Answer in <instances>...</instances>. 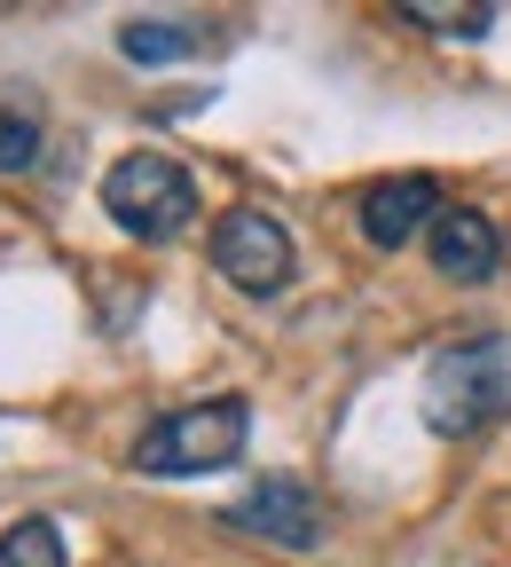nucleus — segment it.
I'll list each match as a JSON object with an SVG mask.
<instances>
[{
	"instance_id": "nucleus-1",
	"label": "nucleus",
	"mask_w": 511,
	"mask_h": 567,
	"mask_svg": "<svg viewBox=\"0 0 511 567\" xmlns=\"http://www.w3.org/2000/svg\"><path fill=\"white\" fill-rule=\"evenodd\" d=\"M244 434H252V410L244 394H205V402H181L166 417L142 425L134 442V473L150 481H189V473H221L244 457Z\"/></svg>"
},
{
	"instance_id": "nucleus-2",
	"label": "nucleus",
	"mask_w": 511,
	"mask_h": 567,
	"mask_svg": "<svg viewBox=\"0 0 511 567\" xmlns=\"http://www.w3.org/2000/svg\"><path fill=\"white\" fill-rule=\"evenodd\" d=\"M496 417H511V331L432 354L425 363V425L432 434H480Z\"/></svg>"
},
{
	"instance_id": "nucleus-3",
	"label": "nucleus",
	"mask_w": 511,
	"mask_h": 567,
	"mask_svg": "<svg viewBox=\"0 0 511 567\" xmlns=\"http://www.w3.org/2000/svg\"><path fill=\"white\" fill-rule=\"evenodd\" d=\"M103 213H111L126 237L166 245V237H181V229L197 221V182H189V166L166 158V151H126V158L103 174Z\"/></svg>"
},
{
	"instance_id": "nucleus-4",
	"label": "nucleus",
	"mask_w": 511,
	"mask_h": 567,
	"mask_svg": "<svg viewBox=\"0 0 511 567\" xmlns=\"http://www.w3.org/2000/svg\"><path fill=\"white\" fill-rule=\"evenodd\" d=\"M212 268H221L244 300L283 292V284H291V237H283V221H275V213H252V205L221 213V229H212Z\"/></svg>"
},
{
	"instance_id": "nucleus-5",
	"label": "nucleus",
	"mask_w": 511,
	"mask_h": 567,
	"mask_svg": "<svg viewBox=\"0 0 511 567\" xmlns=\"http://www.w3.org/2000/svg\"><path fill=\"white\" fill-rule=\"evenodd\" d=\"M221 520L244 528V536H260V544H283V551H315V544H323V505H315L300 481H260V488H244Z\"/></svg>"
},
{
	"instance_id": "nucleus-6",
	"label": "nucleus",
	"mask_w": 511,
	"mask_h": 567,
	"mask_svg": "<svg viewBox=\"0 0 511 567\" xmlns=\"http://www.w3.org/2000/svg\"><path fill=\"white\" fill-rule=\"evenodd\" d=\"M425 252H432V276L488 284L503 268V229L488 221V213H472V205H441V213H432V229H425Z\"/></svg>"
},
{
	"instance_id": "nucleus-7",
	"label": "nucleus",
	"mask_w": 511,
	"mask_h": 567,
	"mask_svg": "<svg viewBox=\"0 0 511 567\" xmlns=\"http://www.w3.org/2000/svg\"><path fill=\"white\" fill-rule=\"evenodd\" d=\"M432 213H441V189H432L425 174H386V182H371L354 197V221H362V237H371L378 252L409 245L417 229H432Z\"/></svg>"
},
{
	"instance_id": "nucleus-8",
	"label": "nucleus",
	"mask_w": 511,
	"mask_h": 567,
	"mask_svg": "<svg viewBox=\"0 0 511 567\" xmlns=\"http://www.w3.org/2000/svg\"><path fill=\"white\" fill-rule=\"evenodd\" d=\"M212 32L197 24V17H126L118 24V55L126 63H181V55H197Z\"/></svg>"
},
{
	"instance_id": "nucleus-9",
	"label": "nucleus",
	"mask_w": 511,
	"mask_h": 567,
	"mask_svg": "<svg viewBox=\"0 0 511 567\" xmlns=\"http://www.w3.org/2000/svg\"><path fill=\"white\" fill-rule=\"evenodd\" d=\"M40 158V103L24 87H0V174H24Z\"/></svg>"
},
{
	"instance_id": "nucleus-10",
	"label": "nucleus",
	"mask_w": 511,
	"mask_h": 567,
	"mask_svg": "<svg viewBox=\"0 0 511 567\" xmlns=\"http://www.w3.org/2000/svg\"><path fill=\"white\" fill-rule=\"evenodd\" d=\"M401 24L449 32V40H480V32L496 24V9H488V0H472V9H457V0H409V9H401Z\"/></svg>"
},
{
	"instance_id": "nucleus-11",
	"label": "nucleus",
	"mask_w": 511,
	"mask_h": 567,
	"mask_svg": "<svg viewBox=\"0 0 511 567\" xmlns=\"http://www.w3.org/2000/svg\"><path fill=\"white\" fill-rule=\"evenodd\" d=\"M0 567H63V536L55 520H17V528H0Z\"/></svg>"
}]
</instances>
